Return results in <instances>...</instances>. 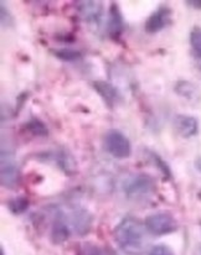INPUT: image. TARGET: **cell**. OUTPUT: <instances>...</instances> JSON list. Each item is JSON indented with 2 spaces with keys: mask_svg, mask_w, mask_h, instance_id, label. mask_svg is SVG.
Segmentation results:
<instances>
[{
  "mask_svg": "<svg viewBox=\"0 0 201 255\" xmlns=\"http://www.w3.org/2000/svg\"><path fill=\"white\" fill-rule=\"evenodd\" d=\"M92 87L108 108H114L117 103L121 101V94L118 89L107 81H95Z\"/></svg>",
  "mask_w": 201,
  "mask_h": 255,
  "instance_id": "cell-8",
  "label": "cell"
},
{
  "mask_svg": "<svg viewBox=\"0 0 201 255\" xmlns=\"http://www.w3.org/2000/svg\"><path fill=\"white\" fill-rule=\"evenodd\" d=\"M107 31L113 40L119 39L124 31V21L118 4L112 2L108 11V22H107Z\"/></svg>",
  "mask_w": 201,
  "mask_h": 255,
  "instance_id": "cell-9",
  "label": "cell"
},
{
  "mask_svg": "<svg viewBox=\"0 0 201 255\" xmlns=\"http://www.w3.org/2000/svg\"><path fill=\"white\" fill-rule=\"evenodd\" d=\"M102 255H117V254L114 253V252H112V251H103Z\"/></svg>",
  "mask_w": 201,
  "mask_h": 255,
  "instance_id": "cell-22",
  "label": "cell"
},
{
  "mask_svg": "<svg viewBox=\"0 0 201 255\" xmlns=\"http://www.w3.org/2000/svg\"><path fill=\"white\" fill-rule=\"evenodd\" d=\"M197 167L201 171V159H199V160H198V161H197Z\"/></svg>",
  "mask_w": 201,
  "mask_h": 255,
  "instance_id": "cell-23",
  "label": "cell"
},
{
  "mask_svg": "<svg viewBox=\"0 0 201 255\" xmlns=\"http://www.w3.org/2000/svg\"><path fill=\"white\" fill-rule=\"evenodd\" d=\"M185 4L192 6L193 9L201 10V0H190V1H185Z\"/></svg>",
  "mask_w": 201,
  "mask_h": 255,
  "instance_id": "cell-21",
  "label": "cell"
},
{
  "mask_svg": "<svg viewBox=\"0 0 201 255\" xmlns=\"http://www.w3.org/2000/svg\"><path fill=\"white\" fill-rule=\"evenodd\" d=\"M147 232L153 236H165L178 229L177 219L168 212H157L149 214L144 221Z\"/></svg>",
  "mask_w": 201,
  "mask_h": 255,
  "instance_id": "cell-3",
  "label": "cell"
},
{
  "mask_svg": "<svg viewBox=\"0 0 201 255\" xmlns=\"http://www.w3.org/2000/svg\"><path fill=\"white\" fill-rule=\"evenodd\" d=\"M172 21V10L167 5H160L153 14L149 15L144 24V30L148 34H157L168 26Z\"/></svg>",
  "mask_w": 201,
  "mask_h": 255,
  "instance_id": "cell-5",
  "label": "cell"
},
{
  "mask_svg": "<svg viewBox=\"0 0 201 255\" xmlns=\"http://www.w3.org/2000/svg\"><path fill=\"white\" fill-rule=\"evenodd\" d=\"M25 129L34 136H45L47 135V128L40 119L32 118L25 124Z\"/></svg>",
  "mask_w": 201,
  "mask_h": 255,
  "instance_id": "cell-14",
  "label": "cell"
},
{
  "mask_svg": "<svg viewBox=\"0 0 201 255\" xmlns=\"http://www.w3.org/2000/svg\"><path fill=\"white\" fill-rule=\"evenodd\" d=\"M0 181L5 188H14L19 182V169L11 159L1 154V167H0Z\"/></svg>",
  "mask_w": 201,
  "mask_h": 255,
  "instance_id": "cell-6",
  "label": "cell"
},
{
  "mask_svg": "<svg viewBox=\"0 0 201 255\" xmlns=\"http://www.w3.org/2000/svg\"><path fill=\"white\" fill-rule=\"evenodd\" d=\"M102 253L103 249L98 248L95 244H83L80 252L81 255H102Z\"/></svg>",
  "mask_w": 201,
  "mask_h": 255,
  "instance_id": "cell-20",
  "label": "cell"
},
{
  "mask_svg": "<svg viewBox=\"0 0 201 255\" xmlns=\"http://www.w3.org/2000/svg\"><path fill=\"white\" fill-rule=\"evenodd\" d=\"M146 226L134 217H126L114 229V241L127 255H141L147 244Z\"/></svg>",
  "mask_w": 201,
  "mask_h": 255,
  "instance_id": "cell-1",
  "label": "cell"
},
{
  "mask_svg": "<svg viewBox=\"0 0 201 255\" xmlns=\"http://www.w3.org/2000/svg\"><path fill=\"white\" fill-rule=\"evenodd\" d=\"M70 228H68L67 224L65 223L62 217H56V219L53 221L52 228H51V242H52L53 244H62L70 238Z\"/></svg>",
  "mask_w": 201,
  "mask_h": 255,
  "instance_id": "cell-12",
  "label": "cell"
},
{
  "mask_svg": "<svg viewBox=\"0 0 201 255\" xmlns=\"http://www.w3.org/2000/svg\"><path fill=\"white\" fill-rule=\"evenodd\" d=\"M190 45L198 58H201V29L195 26L190 32Z\"/></svg>",
  "mask_w": 201,
  "mask_h": 255,
  "instance_id": "cell-17",
  "label": "cell"
},
{
  "mask_svg": "<svg viewBox=\"0 0 201 255\" xmlns=\"http://www.w3.org/2000/svg\"><path fill=\"white\" fill-rule=\"evenodd\" d=\"M175 92L184 98L192 99L197 96V87L188 81H179L175 85Z\"/></svg>",
  "mask_w": 201,
  "mask_h": 255,
  "instance_id": "cell-16",
  "label": "cell"
},
{
  "mask_svg": "<svg viewBox=\"0 0 201 255\" xmlns=\"http://www.w3.org/2000/svg\"><path fill=\"white\" fill-rule=\"evenodd\" d=\"M71 224H72L75 232L78 234L83 236V234L88 233L91 229V224H92V217L86 210H73L70 216Z\"/></svg>",
  "mask_w": 201,
  "mask_h": 255,
  "instance_id": "cell-11",
  "label": "cell"
},
{
  "mask_svg": "<svg viewBox=\"0 0 201 255\" xmlns=\"http://www.w3.org/2000/svg\"><path fill=\"white\" fill-rule=\"evenodd\" d=\"M0 252H1V255H5V252H4V249H2V248H0Z\"/></svg>",
  "mask_w": 201,
  "mask_h": 255,
  "instance_id": "cell-24",
  "label": "cell"
},
{
  "mask_svg": "<svg viewBox=\"0 0 201 255\" xmlns=\"http://www.w3.org/2000/svg\"><path fill=\"white\" fill-rule=\"evenodd\" d=\"M53 55L61 61H66V62H73V61H78L82 57V53L77 50H73V48H60V50L53 51Z\"/></svg>",
  "mask_w": 201,
  "mask_h": 255,
  "instance_id": "cell-13",
  "label": "cell"
},
{
  "mask_svg": "<svg viewBox=\"0 0 201 255\" xmlns=\"http://www.w3.org/2000/svg\"><path fill=\"white\" fill-rule=\"evenodd\" d=\"M107 151L116 159H127L132 154V145L128 137L119 130H109L104 136Z\"/></svg>",
  "mask_w": 201,
  "mask_h": 255,
  "instance_id": "cell-4",
  "label": "cell"
},
{
  "mask_svg": "<svg viewBox=\"0 0 201 255\" xmlns=\"http://www.w3.org/2000/svg\"><path fill=\"white\" fill-rule=\"evenodd\" d=\"M7 208L12 214H22L29 208V201L25 197H15L7 201Z\"/></svg>",
  "mask_w": 201,
  "mask_h": 255,
  "instance_id": "cell-15",
  "label": "cell"
},
{
  "mask_svg": "<svg viewBox=\"0 0 201 255\" xmlns=\"http://www.w3.org/2000/svg\"><path fill=\"white\" fill-rule=\"evenodd\" d=\"M174 127L183 137H192L199 131V123L192 116H178L174 121Z\"/></svg>",
  "mask_w": 201,
  "mask_h": 255,
  "instance_id": "cell-10",
  "label": "cell"
},
{
  "mask_svg": "<svg viewBox=\"0 0 201 255\" xmlns=\"http://www.w3.org/2000/svg\"><path fill=\"white\" fill-rule=\"evenodd\" d=\"M155 182L147 173L132 175L123 182V192L129 198H141L149 196L154 191Z\"/></svg>",
  "mask_w": 201,
  "mask_h": 255,
  "instance_id": "cell-2",
  "label": "cell"
},
{
  "mask_svg": "<svg viewBox=\"0 0 201 255\" xmlns=\"http://www.w3.org/2000/svg\"><path fill=\"white\" fill-rule=\"evenodd\" d=\"M148 255H175L174 252L165 244H157L152 247Z\"/></svg>",
  "mask_w": 201,
  "mask_h": 255,
  "instance_id": "cell-19",
  "label": "cell"
},
{
  "mask_svg": "<svg viewBox=\"0 0 201 255\" xmlns=\"http://www.w3.org/2000/svg\"><path fill=\"white\" fill-rule=\"evenodd\" d=\"M77 10L81 17L87 24L98 25L103 15V5L100 1H80L77 2Z\"/></svg>",
  "mask_w": 201,
  "mask_h": 255,
  "instance_id": "cell-7",
  "label": "cell"
},
{
  "mask_svg": "<svg viewBox=\"0 0 201 255\" xmlns=\"http://www.w3.org/2000/svg\"><path fill=\"white\" fill-rule=\"evenodd\" d=\"M0 20H1V26L4 27V29H6V27H10L12 24H14V20H12V16L11 14H10L9 9L7 7H5V2L1 1L0 2Z\"/></svg>",
  "mask_w": 201,
  "mask_h": 255,
  "instance_id": "cell-18",
  "label": "cell"
}]
</instances>
